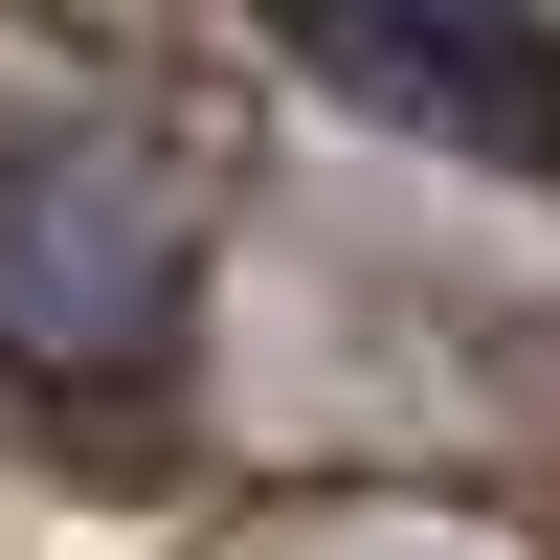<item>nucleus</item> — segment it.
Here are the masks:
<instances>
[{"label": "nucleus", "mask_w": 560, "mask_h": 560, "mask_svg": "<svg viewBox=\"0 0 560 560\" xmlns=\"http://www.w3.org/2000/svg\"><path fill=\"white\" fill-rule=\"evenodd\" d=\"M269 23L314 45V90L448 135V158L560 179V23H538V0H269Z\"/></svg>", "instance_id": "2"}, {"label": "nucleus", "mask_w": 560, "mask_h": 560, "mask_svg": "<svg viewBox=\"0 0 560 560\" xmlns=\"http://www.w3.org/2000/svg\"><path fill=\"white\" fill-rule=\"evenodd\" d=\"M179 337V202L113 135H0V359L23 382H135Z\"/></svg>", "instance_id": "1"}]
</instances>
